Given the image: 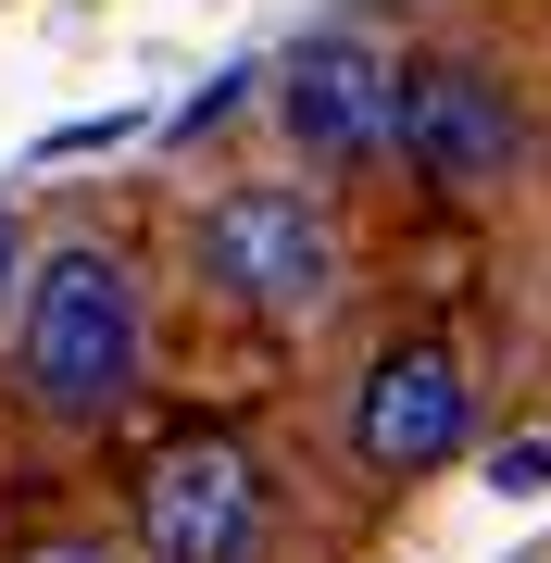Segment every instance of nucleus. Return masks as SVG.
Returning <instances> with one entry per match:
<instances>
[{
	"instance_id": "nucleus-1",
	"label": "nucleus",
	"mask_w": 551,
	"mask_h": 563,
	"mask_svg": "<svg viewBox=\"0 0 551 563\" xmlns=\"http://www.w3.org/2000/svg\"><path fill=\"white\" fill-rule=\"evenodd\" d=\"M139 351H151V313H139V276H125V251L76 239V251H51L38 276H25L13 376H25V401H38L51 426H101V413H125V388H139Z\"/></svg>"
},
{
	"instance_id": "nucleus-2",
	"label": "nucleus",
	"mask_w": 551,
	"mask_h": 563,
	"mask_svg": "<svg viewBox=\"0 0 551 563\" xmlns=\"http://www.w3.org/2000/svg\"><path fill=\"white\" fill-rule=\"evenodd\" d=\"M339 213L313 201V188H288V176H239V188H213L201 201V276H213V301H239V313H264V325H313L339 301Z\"/></svg>"
},
{
	"instance_id": "nucleus-3",
	"label": "nucleus",
	"mask_w": 551,
	"mask_h": 563,
	"mask_svg": "<svg viewBox=\"0 0 551 563\" xmlns=\"http://www.w3.org/2000/svg\"><path fill=\"white\" fill-rule=\"evenodd\" d=\"M264 539V463L239 439H164L139 463V551L151 563H251Z\"/></svg>"
},
{
	"instance_id": "nucleus-4",
	"label": "nucleus",
	"mask_w": 551,
	"mask_h": 563,
	"mask_svg": "<svg viewBox=\"0 0 551 563\" xmlns=\"http://www.w3.org/2000/svg\"><path fill=\"white\" fill-rule=\"evenodd\" d=\"M401 88H414L401 51H376V38H301L276 63V125L313 163H388L401 151Z\"/></svg>"
},
{
	"instance_id": "nucleus-5",
	"label": "nucleus",
	"mask_w": 551,
	"mask_h": 563,
	"mask_svg": "<svg viewBox=\"0 0 551 563\" xmlns=\"http://www.w3.org/2000/svg\"><path fill=\"white\" fill-rule=\"evenodd\" d=\"M464 426H476V388H464V363H451L439 339H388L364 363V401H351L364 476H427V463L464 451Z\"/></svg>"
},
{
	"instance_id": "nucleus-6",
	"label": "nucleus",
	"mask_w": 551,
	"mask_h": 563,
	"mask_svg": "<svg viewBox=\"0 0 551 563\" xmlns=\"http://www.w3.org/2000/svg\"><path fill=\"white\" fill-rule=\"evenodd\" d=\"M514 151H527V113H514V88L489 76V63H414L401 163L427 188H489V176H514Z\"/></svg>"
},
{
	"instance_id": "nucleus-7",
	"label": "nucleus",
	"mask_w": 551,
	"mask_h": 563,
	"mask_svg": "<svg viewBox=\"0 0 551 563\" xmlns=\"http://www.w3.org/2000/svg\"><path fill=\"white\" fill-rule=\"evenodd\" d=\"M489 488H502V501H539V488H551V439H514V451H489Z\"/></svg>"
},
{
	"instance_id": "nucleus-8",
	"label": "nucleus",
	"mask_w": 551,
	"mask_h": 563,
	"mask_svg": "<svg viewBox=\"0 0 551 563\" xmlns=\"http://www.w3.org/2000/svg\"><path fill=\"white\" fill-rule=\"evenodd\" d=\"M25 563H113V551H101V539H38Z\"/></svg>"
},
{
	"instance_id": "nucleus-9",
	"label": "nucleus",
	"mask_w": 551,
	"mask_h": 563,
	"mask_svg": "<svg viewBox=\"0 0 551 563\" xmlns=\"http://www.w3.org/2000/svg\"><path fill=\"white\" fill-rule=\"evenodd\" d=\"M0 288H13V213H0Z\"/></svg>"
}]
</instances>
